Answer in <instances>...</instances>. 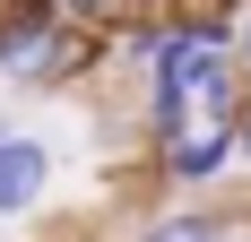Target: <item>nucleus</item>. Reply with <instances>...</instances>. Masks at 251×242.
Wrapping results in <instances>:
<instances>
[{
  "instance_id": "nucleus-1",
  "label": "nucleus",
  "mask_w": 251,
  "mask_h": 242,
  "mask_svg": "<svg viewBox=\"0 0 251 242\" xmlns=\"http://www.w3.org/2000/svg\"><path fill=\"white\" fill-rule=\"evenodd\" d=\"M243 113H251V78L234 61V9H165V44L139 96L148 147H174L200 121H243Z\"/></svg>"
},
{
  "instance_id": "nucleus-2",
  "label": "nucleus",
  "mask_w": 251,
  "mask_h": 242,
  "mask_svg": "<svg viewBox=\"0 0 251 242\" xmlns=\"http://www.w3.org/2000/svg\"><path fill=\"white\" fill-rule=\"evenodd\" d=\"M113 61V35L78 26L61 0H0V78L18 96H70Z\"/></svg>"
},
{
  "instance_id": "nucleus-3",
  "label": "nucleus",
  "mask_w": 251,
  "mask_h": 242,
  "mask_svg": "<svg viewBox=\"0 0 251 242\" xmlns=\"http://www.w3.org/2000/svg\"><path fill=\"white\" fill-rule=\"evenodd\" d=\"M226 173H243V121H200L174 147H156V182L174 199H208Z\"/></svg>"
},
{
  "instance_id": "nucleus-4",
  "label": "nucleus",
  "mask_w": 251,
  "mask_h": 242,
  "mask_svg": "<svg viewBox=\"0 0 251 242\" xmlns=\"http://www.w3.org/2000/svg\"><path fill=\"white\" fill-rule=\"evenodd\" d=\"M52 191H61V147H52L44 130H18V139L0 147V225L44 217Z\"/></svg>"
},
{
  "instance_id": "nucleus-5",
  "label": "nucleus",
  "mask_w": 251,
  "mask_h": 242,
  "mask_svg": "<svg viewBox=\"0 0 251 242\" xmlns=\"http://www.w3.org/2000/svg\"><path fill=\"white\" fill-rule=\"evenodd\" d=\"M139 242H234V217L217 199H165V208L139 225Z\"/></svg>"
},
{
  "instance_id": "nucleus-6",
  "label": "nucleus",
  "mask_w": 251,
  "mask_h": 242,
  "mask_svg": "<svg viewBox=\"0 0 251 242\" xmlns=\"http://www.w3.org/2000/svg\"><path fill=\"white\" fill-rule=\"evenodd\" d=\"M61 9H70L78 26H96V35H122L130 18H148V9H139V0H61Z\"/></svg>"
},
{
  "instance_id": "nucleus-7",
  "label": "nucleus",
  "mask_w": 251,
  "mask_h": 242,
  "mask_svg": "<svg viewBox=\"0 0 251 242\" xmlns=\"http://www.w3.org/2000/svg\"><path fill=\"white\" fill-rule=\"evenodd\" d=\"M234 61H243V78H251V0H234Z\"/></svg>"
},
{
  "instance_id": "nucleus-8",
  "label": "nucleus",
  "mask_w": 251,
  "mask_h": 242,
  "mask_svg": "<svg viewBox=\"0 0 251 242\" xmlns=\"http://www.w3.org/2000/svg\"><path fill=\"white\" fill-rule=\"evenodd\" d=\"M243 182H251V113H243Z\"/></svg>"
},
{
  "instance_id": "nucleus-9",
  "label": "nucleus",
  "mask_w": 251,
  "mask_h": 242,
  "mask_svg": "<svg viewBox=\"0 0 251 242\" xmlns=\"http://www.w3.org/2000/svg\"><path fill=\"white\" fill-rule=\"evenodd\" d=\"M9 139H18V121H9V113H0V147H9Z\"/></svg>"
}]
</instances>
